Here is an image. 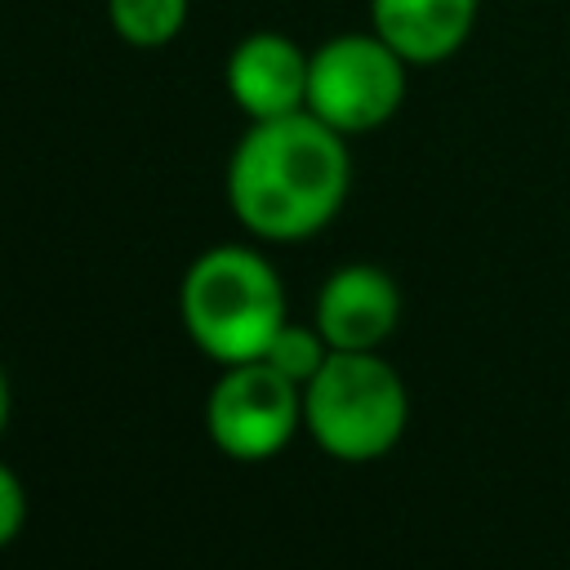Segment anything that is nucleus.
<instances>
[{
	"mask_svg": "<svg viewBox=\"0 0 570 570\" xmlns=\"http://www.w3.org/2000/svg\"><path fill=\"white\" fill-rule=\"evenodd\" d=\"M191 0H107V27L129 49H165L187 27Z\"/></svg>",
	"mask_w": 570,
	"mask_h": 570,
	"instance_id": "1a4fd4ad",
	"label": "nucleus"
},
{
	"mask_svg": "<svg viewBox=\"0 0 570 570\" xmlns=\"http://www.w3.org/2000/svg\"><path fill=\"white\" fill-rule=\"evenodd\" d=\"M4 423H9V374L0 365V436H4Z\"/></svg>",
	"mask_w": 570,
	"mask_h": 570,
	"instance_id": "f8f14e48",
	"label": "nucleus"
},
{
	"mask_svg": "<svg viewBox=\"0 0 570 570\" xmlns=\"http://www.w3.org/2000/svg\"><path fill=\"white\" fill-rule=\"evenodd\" d=\"M307 53L285 31H249L223 62V85L245 120H276L307 111Z\"/></svg>",
	"mask_w": 570,
	"mask_h": 570,
	"instance_id": "423d86ee",
	"label": "nucleus"
},
{
	"mask_svg": "<svg viewBox=\"0 0 570 570\" xmlns=\"http://www.w3.org/2000/svg\"><path fill=\"white\" fill-rule=\"evenodd\" d=\"M370 31L383 36L410 67L450 62L476 31L481 0H365Z\"/></svg>",
	"mask_w": 570,
	"mask_h": 570,
	"instance_id": "6e6552de",
	"label": "nucleus"
},
{
	"mask_svg": "<svg viewBox=\"0 0 570 570\" xmlns=\"http://www.w3.org/2000/svg\"><path fill=\"white\" fill-rule=\"evenodd\" d=\"M410 71L414 67L370 27L338 31L307 53V111L343 138L374 134L405 107Z\"/></svg>",
	"mask_w": 570,
	"mask_h": 570,
	"instance_id": "20e7f679",
	"label": "nucleus"
},
{
	"mask_svg": "<svg viewBox=\"0 0 570 570\" xmlns=\"http://www.w3.org/2000/svg\"><path fill=\"white\" fill-rule=\"evenodd\" d=\"M178 321L218 370L263 361L285 316L281 272L249 245L200 249L178 281Z\"/></svg>",
	"mask_w": 570,
	"mask_h": 570,
	"instance_id": "f03ea898",
	"label": "nucleus"
},
{
	"mask_svg": "<svg viewBox=\"0 0 570 570\" xmlns=\"http://www.w3.org/2000/svg\"><path fill=\"white\" fill-rule=\"evenodd\" d=\"M312 321L334 352H379L401 321V289L374 263H343L325 276Z\"/></svg>",
	"mask_w": 570,
	"mask_h": 570,
	"instance_id": "0eeeda50",
	"label": "nucleus"
},
{
	"mask_svg": "<svg viewBox=\"0 0 570 570\" xmlns=\"http://www.w3.org/2000/svg\"><path fill=\"white\" fill-rule=\"evenodd\" d=\"M227 209L254 240H307L325 232L352 191V151L312 111L249 120L227 156Z\"/></svg>",
	"mask_w": 570,
	"mask_h": 570,
	"instance_id": "f257e3e1",
	"label": "nucleus"
},
{
	"mask_svg": "<svg viewBox=\"0 0 570 570\" xmlns=\"http://www.w3.org/2000/svg\"><path fill=\"white\" fill-rule=\"evenodd\" d=\"M303 428V387L267 361L223 365L205 396V432L236 463L281 454Z\"/></svg>",
	"mask_w": 570,
	"mask_h": 570,
	"instance_id": "39448f33",
	"label": "nucleus"
},
{
	"mask_svg": "<svg viewBox=\"0 0 570 570\" xmlns=\"http://www.w3.org/2000/svg\"><path fill=\"white\" fill-rule=\"evenodd\" d=\"M410 428L401 370L379 352H330L303 383V432L338 463H374Z\"/></svg>",
	"mask_w": 570,
	"mask_h": 570,
	"instance_id": "7ed1b4c3",
	"label": "nucleus"
},
{
	"mask_svg": "<svg viewBox=\"0 0 570 570\" xmlns=\"http://www.w3.org/2000/svg\"><path fill=\"white\" fill-rule=\"evenodd\" d=\"M334 347L325 343V334L316 330V321H285L281 330H276V338L267 343V352H263V361L267 365H276L285 379H294L298 387L325 365V356H330Z\"/></svg>",
	"mask_w": 570,
	"mask_h": 570,
	"instance_id": "9d476101",
	"label": "nucleus"
},
{
	"mask_svg": "<svg viewBox=\"0 0 570 570\" xmlns=\"http://www.w3.org/2000/svg\"><path fill=\"white\" fill-rule=\"evenodd\" d=\"M27 521V490L9 463H0V548H9L22 534Z\"/></svg>",
	"mask_w": 570,
	"mask_h": 570,
	"instance_id": "9b49d317",
	"label": "nucleus"
}]
</instances>
